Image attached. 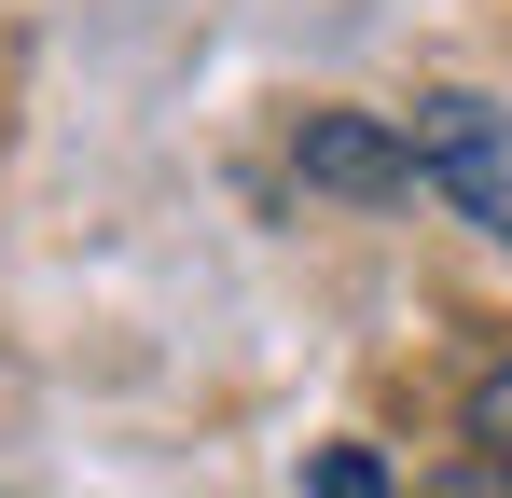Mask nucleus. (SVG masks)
<instances>
[{"label":"nucleus","instance_id":"4","mask_svg":"<svg viewBox=\"0 0 512 498\" xmlns=\"http://www.w3.org/2000/svg\"><path fill=\"white\" fill-rule=\"evenodd\" d=\"M305 498H388L374 443H319V457H305Z\"/></svg>","mask_w":512,"mask_h":498},{"label":"nucleus","instance_id":"3","mask_svg":"<svg viewBox=\"0 0 512 498\" xmlns=\"http://www.w3.org/2000/svg\"><path fill=\"white\" fill-rule=\"evenodd\" d=\"M471 457H485V485H512V360L471 388Z\"/></svg>","mask_w":512,"mask_h":498},{"label":"nucleus","instance_id":"5","mask_svg":"<svg viewBox=\"0 0 512 498\" xmlns=\"http://www.w3.org/2000/svg\"><path fill=\"white\" fill-rule=\"evenodd\" d=\"M429 498H512V485H485V471H471V485H429Z\"/></svg>","mask_w":512,"mask_h":498},{"label":"nucleus","instance_id":"1","mask_svg":"<svg viewBox=\"0 0 512 498\" xmlns=\"http://www.w3.org/2000/svg\"><path fill=\"white\" fill-rule=\"evenodd\" d=\"M402 153H416V180L457 222H485V236L512 249V111L499 97H457V83L416 97V111H402Z\"/></svg>","mask_w":512,"mask_h":498},{"label":"nucleus","instance_id":"2","mask_svg":"<svg viewBox=\"0 0 512 498\" xmlns=\"http://www.w3.org/2000/svg\"><path fill=\"white\" fill-rule=\"evenodd\" d=\"M291 166H305L319 194H402V180H416V153H402V125H374V111H305V139H291Z\"/></svg>","mask_w":512,"mask_h":498}]
</instances>
